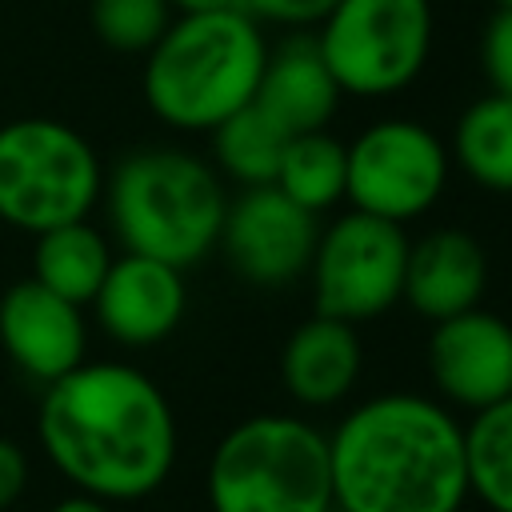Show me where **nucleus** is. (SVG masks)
Wrapping results in <instances>:
<instances>
[{
    "label": "nucleus",
    "mask_w": 512,
    "mask_h": 512,
    "mask_svg": "<svg viewBox=\"0 0 512 512\" xmlns=\"http://www.w3.org/2000/svg\"><path fill=\"white\" fill-rule=\"evenodd\" d=\"M36 436L52 468L88 496H152L176 464V416L152 376L120 360H84L44 384Z\"/></svg>",
    "instance_id": "obj_1"
},
{
    "label": "nucleus",
    "mask_w": 512,
    "mask_h": 512,
    "mask_svg": "<svg viewBox=\"0 0 512 512\" xmlns=\"http://www.w3.org/2000/svg\"><path fill=\"white\" fill-rule=\"evenodd\" d=\"M340 512H460L468 500L464 424L444 400L380 392L328 432Z\"/></svg>",
    "instance_id": "obj_2"
},
{
    "label": "nucleus",
    "mask_w": 512,
    "mask_h": 512,
    "mask_svg": "<svg viewBox=\"0 0 512 512\" xmlns=\"http://www.w3.org/2000/svg\"><path fill=\"white\" fill-rule=\"evenodd\" d=\"M268 44L244 8L180 12L144 52V104L176 132H212L252 104Z\"/></svg>",
    "instance_id": "obj_3"
},
{
    "label": "nucleus",
    "mask_w": 512,
    "mask_h": 512,
    "mask_svg": "<svg viewBox=\"0 0 512 512\" xmlns=\"http://www.w3.org/2000/svg\"><path fill=\"white\" fill-rule=\"evenodd\" d=\"M108 224L124 252L176 268L200 264L216 244L228 212L220 172L184 148L128 152L100 192Z\"/></svg>",
    "instance_id": "obj_4"
},
{
    "label": "nucleus",
    "mask_w": 512,
    "mask_h": 512,
    "mask_svg": "<svg viewBox=\"0 0 512 512\" xmlns=\"http://www.w3.org/2000/svg\"><path fill=\"white\" fill-rule=\"evenodd\" d=\"M212 512H332L328 432L292 412L232 424L204 472Z\"/></svg>",
    "instance_id": "obj_5"
},
{
    "label": "nucleus",
    "mask_w": 512,
    "mask_h": 512,
    "mask_svg": "<svg viewBox=\"0 0 512 512\" xmlns=\"http://www.w3.org/2000/svg\"><path fill=\"white\" fill-rule=\"evenodd\" d=\"M104 168L88 136L52 116L0 124V220L36 236L88 220L100 204Z\"/></svg>",
    "instance_id": "obj_6"
},
{
    "label": "nucleus",
    "mask_w": 512,
    "mask_h": 512,
    "mask_svg": "<svg viewBox=\"0 0 512 512\" xmlns=\"http://www.w3.org/2000/svg\"><path fill=\"white\" fill-rule=\"evenodd\" d=\"M316 48L344 96H396L432 56V0H336Z\"/></svg>",
    "instance_id": "obj_7"
},
{
    "label": "nucleus",
    "mask_w": 512,
    "mask_h": 512,
    "mask_svg": "<svg viewBox=\"0 0 512 512\" xmlns=\"http://www.w3.org/2000/svg\"><path fill=\"white\" fill-rule=\"evenodd\" d=\"M404 264H408V236L404 224L344 212L320 236L308 264L316 312L364 324L384 316L404 296Z\"/></svg>",
    "instance_id": "obj_8"
},
{
    "label": "nucleus",
    "mask_w": 512,
    "mask_h": 512,
    "mask_svg": "<svg viewBox=\"0 0 512 512\" xmlns=\"http://www.w3.org/2000/svg\"><path fill=\"white\" fill-rule=\"evenodd\" d=\"M344 152V200L356 212L408 224L424 216L448 188V148L420 120H376L352 144H344Z\"/></svg>",
    "instance_id": "obj_9"
},
{
    "label": "nucleus",
    "mask_w": 512,
    "mask_h": 512,
    "mask_svg": "<svg viewBox=\"0 0 512 512\" xmlns=\"http://www.w3.org/2000/svg\"><path fill=\"white\" fill-rule=\"evenodd\" d=\"M316 236V212L288 200L276 184H260L228 200L216 248H224L240 280L256 288H284L308 272Z\"/></svg>",
    "instance_id": "obj_10"
},
{
    "label": "nucleus",
    "mask_w": 512,
    "mask_h": 512,
    "mask_svg": "<svg viewBox=\"0 0 512 512\" xmlns=\"http://www.w3.org/2000/svg\"><path fill=\"white\" fill-rule=\"evenodd\" d=\"M428 372L452 408L480 412L512 392V324L488 308H468L432 324Z\"/></svg>",
    "instance_id": "obj_11"
},
{
    "label": "nucleus",
    "mask_w": 512,
    "mask_h": 512,
    "mask_svg": "<svg viewBox=\"0 0 512 512\" xmlns=\"http://www.w3.org/2000/svg\"><path fill=\"white\" fill-rule=\"evenodd\" d=\"M96 320L100 328L124 344V348H152L160 340H168L188 308V284H184V268L140 256V252H124L112 256L96 296H92Z\"/></svg>",
    "instance_id": "obj_12"
},
{
    "label": "nucleus",
    "mask_w": 512,
    "mask_h": 512,
    "mask_svg": "<svg viewBox=\"0 0 512 512\" xmlns=\"http://www.w3.org/2000/svg\"><path fill=\"white\" fill-rule=\"evenodd\" d=\"M0 348L36 384H52L84 364L88 324L80 304L48 292L44 284L16 280L0 296Z\"/></svg>",
    "instance_id": "obj_13"
},
{
    "label": "nucleus",
    "mask_w": 512,
    "mask_h": 512,
    "mask_svg": "<svg viewBox=\"0 0 512 512\" xmlns=\"http://www.w3.org/2000/svg\"><path fill=\"white\" fill-rule=\"evenodd\" d=\"M488 288L484 244L468 228H432L408 240L404 264V304L424 320H448L480 304Z\"/></svg>",
    "instance_id": "obj_14"
},
{
    "label": "nucleus",
    "mask_w": 512,
    "mask_h": 512,
    "mask_svg": "<svg viewBox=\"0 0 512 512\" xmlns=\"http://www.w3.org/2000/svg\"><path fill=\"white\" fill-rule=\"evenodd\" d=\"M364 368L356 324L336 316H308L296 324L280 352V380L300 408H336L352 396Z\"/></svg>",
    "instance_id": "obj_15"
},
{
    "label": "nucleus",
    "mask_w": 512,
    "mask_h": 512,
    "mask_svg": "<svg viewBox=\"0 0 512 512\" xmlns=\"http://www.w3.org/2000/svg\"><path fill=\"white\" fill-rule=\"evenodd\" d=\"M340 84L332 80L320 48H316V36L308 32H292L284 44L268 48V60H264V72H260V84H256V104L288 132H316V128H328V120L336 116V104H340Z\"/></svg>",
    "instance_id": "obj_16"
},
{
    "label": "nucleus",
    "mask_w": 512,
    "mask_h": 512,
    "mask_svg": "<svg viewBox=\"0 0 512 512\" xmlns=\"http://www.w3.org/2000/svg\"><path fill=\"white\" fill-rule=\"evenodd\" d=\"M32 240H36L32 244V280L80 308L92 304V296L112 264L108 236L100 228H92L88 220H72V224L36 232Z\"/></svg>",
    "instance_id": "obj_17"
},
{
    "label": "nucleus",
    "mask_w": 512,
    "mask_h": 512,
    "mask_svg": "<svg viewBox=\"0 0 512 512\" xmlns=\"http://www.w3.org/2000/svg\"><path fill=\"white\" fill-rule=\"evenodd\" d=\"M452 160L472 184L512 196V96L488 92L460 112Z\"/></svg>",
    "instance_id": "obj_18"
},
{
    "label": "nucleus",
    "mask_w": 512,
    "mask_h": 512,
    "mask_svg": "<svg viewBox=\"0 0 512 512\" xmlns=\"http://www.w3.org/2000/svg\"><path fill=\"white\" fill-rule=\"evenodd\" d=\"M208 136H212L216 172H224L240 188H260V184H272L276 180V168H280L288 132L256 100L244 104V108H236Z\"/></svg>",
    "instance_id": "obj_19"
},
{
    "label": "nucleus",
    "mask_w": 512,
    "mask_h": 512,
    "mask_svg": "<svg viewBox=\"0 0 512 512\" xmlns=\"http://www.w3.org/2000/svg\"><path fill=\"white\" fill-rule=\"evenodd\" d=\"M344 172H348L344 140H336L328 128H316V132L288 136L272 184L288 200H296L300 208L320 216L324 208L344 200Z\"/></svg>",
    "instance_id": "obj_20"
},
{
    "label": "nucleus",
    "mask_w": 512,
    "mask_h": 512,
    "mask_svg": "<svg viewBox=\"0 0 512 512\" xmlns=\"http://www.w3.org/2000/svg\"><path fill=\"white\" fill-rule=\"evenodd\" d=\"M464 464L468 492H476L492 512H512V392L464 424Z\"/></svg>",
    "instance_id": "obj_21"
},
{
    "label": "nucleus",
    "mask_w": 512,
    "mask_h": 512,
    "mask_svg": "<svg viewBox=\"0 0 512 512\" xmlns=\"http://www.w3.org/2000/svg\"><path fill=\"white\" fill-rule=\"evenodd\" d=\"M172 24V0H92L96 36L124 56H144Z\"/></svg>",
    "instance_id": "obj_22"
},
{
    "label": "nucleus",
    "mask_w": 512,
    "mask_h": 512,
    "mask_svg": "<svg viewBox=\"0 0 512 512\" xmlns=\"http://www.w3.org/2000/svg\"><path fill=\"white\" fill-rule=\"evenodd\" d=\"M480 64L492 84V92L512 96V12L496 8L480 36Z\"/></svg>",
    "instance_id": "obj_23"
},
{
    "label": "nucleus",
    "mask_w": 512,
    "mask_h": 512,
    "mask_svg": "<svg viewBox=\"0 0 512 512\" xmlns=\"http://www.w3.org/2000/svg\"><path fill=\"white\" fill-rule=\"evenodd\" d=\"M336 0H240V8L256 24H280V28H312L332 12Z\"/></svg>",
    "instance_id": "obj_24"
},
{
    "label": "nucleus",
    "mask_w": 512,
    "mask_h": 512,
    "mask_svg": "<svg viewBox=\"0 0 512 512\" xmlns=\"http://www.w3.org/2000/svg\"><path fill=\"white\" fill-rule=\"evenodd\" d=\"M28 488V456L16 440L0 436V512H8Z\"/></svg>",
    "instance_id": "obj_25"
},
{
    "label": "nucleus",
    "mask_w": 512,
    "mask_h": 512,
    "mask_svg": "<svg viewBox=\"0 0 512 512\" xmlns=\"http://www.w3.org/2000/svg\"><path fill=\"white\" fill-rule=\"evenodd\" d=\"M48 512H112V504L100 496H88V492H72L64 500H56Z\"/></svg>",
    "instance_id": "obj_26"
},
{
    "label": "nucleus",
    "mask_w": 512,
    "mask_h": 512,
    "mask_svg": "<svg viewBox=\"0 0 512 512\" xmlns=\"http://www.w3.org/2000/svg\"><path fill=\"white\" fill-rule=\"evenodd\" d=\"M176 12H220V8H240V0H172Z\"/></svg>",
    "instance_id": "obj_27"
},
{
    "label": "nucleus",
    "mask_w": 512,
    "mask_h": 512,
    "mask_svg": "<svg viewBox=\"0 0 512 512\" xmlns=\"http://www.w3.org/2000/svg\"><path fill=\"white\" fill-rule=\"evenodd\" d=\"M492 8H504V12H512V0H492Z\"/></svg>",
    "instance_id": "obj_28"
},
{
    "label": "nucleus",
    "mask_w": 512,
    "mask_h": 512,
    "mask_svg": "<svg viewBox=\"0 0 512 512\" xmlns=\"http://www.w3.org/2000/svg\"><path fill=\"white\" fill-rule=\"evenodd\" d=\"M332 512H340V508H336V504H332Z\"/></svg>",
    "instance_id": "obj_29"
}]
</instances>
